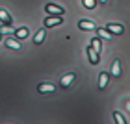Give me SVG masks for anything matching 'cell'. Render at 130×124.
Returning <instances> with one entry per match:
<instances>
[{"label":"cell","instance_id":"cell-1","mask_svg":"<svg viewBox=\"0 0 130 124\" xmlns=\"http://www.w3.org/2000/svg\"><path fill=\"white\" fill-rule=\"evenodd\" d=\"M61 22H63L61 15H50V17H46V19H45V26L46 28H52V26H60Z\"/></svg>","mask_w":130,"mask_h":124},{"label":"cell","instance_id":"cell-2","mask_svg":"<svg viewBox=\"0 0 130 124\" xmlns=\"http://www.w3.org/2000/svg\"><path fill=\"white\" fill-rule=\"evenodd\" d=\"M45 11L48 15H63L65 13V9L61 8V6H56V4H46L45 6Z\"/></svg>","mask_w":130,"mask_h":124},{"label":"cell","instance_id":"cell-3","mask_svg":"<svg viewBox=\"0 0 130 124\" xmlns=\"http://www.w3.org/2000/svg\"><path fill=\"white\" fill-rule=\"evenodd\" d=\"M106 30H108L110 33H113V35H121V33H125V26H123V24H113V22H110V24L106 26Z\"/></svg>","mask_w":130,"mask_h":124},{"label":"cell","instance_id":"cell-4","mask_svg":"<svg viewBox=\"0 0 130 124\" xmlns=\"http://www.w3.org/2000/svg\"><path fill=\"white\" fill-rule=\"evenodd\" d=\"M78 28H80V30H87V32H93V30H97L95 22H93V20H86V19H82V20L78 22Z\"/></svg>","mask_w":130,"mask_h":124},{"label":"cell","instance_id":"cell-5","mask_svg":"<svg viewBox=\"0 0 130 124\" xmlns=\"http://www.w3.org/2000/svg\"><path fill=\"white\" fill-rule=\"evenodd\" d=\"M108 81H110V74L108 72H100L99 74V91H104L106 85H108Z\"/></svg>","mask_w":130,"mask_h":124},{"label":"cell","instance_id":"cell-6","mask_svg":"<svg viewBox=\"0 0 130 124\" xmlns=\"http://www.w3.org/2000/svg\"><path fill=\"white\" fill-rule=\"evenodd\" d=\"M74 78H76V76L73 74V72H69V74H65L63 76V78L60 80V85L63 87V89H67V87L71 85V84H73V81H74Z\"/></svg>","mask_w":130,"mask_h":124},{"label":"cell","instance_id":"cell-7","mask_svg":"<svg viewBox=\"0 0 130 124\" xmlns=\"http://www.w3.org/2000/svg\"><path fill=\"white\" fill-rule=\"evenodd\" d=\"M0 22H2V24H6V26H9L11 22H13V19H11V15H9V13H8L6 9H2V8H0Z\"/></svg>","mask_w":130,"mask_h":124},{"label":"cell","instance_id":"cell-8","mask_svg":"<svg viewBox=\"0 0 130 124\" xmlns=\"http://www.w3.org/2000/svg\"><path fill=\"white\" fill-rule=\"evenodd\" d=\"M119 76H121V61L113 59V63H111V78H119Z\"/></svg>","mask_w":130,"mask_h":124},{"label":"cell","instance_id":"cell-9","mask_svg":"<svg viewBox=\"0 0 130 124\" xmlns=\"http://www.w3.org/2000/svg\"><path fill=\"white\" fill-rule=\"evenodd\" d=\"M87 57H89V63L91 65H97L99 63V52L95 48H91V46L87 48Z\"/></svg>","mask_w":130,"mask_h":124},{"label":"cell","instance_id":"cell-10","mask_svg":"<svg viewBox=\"0 0 130 124\" xmlns=\"http://www.w3.org/2000/svg\"><path fill=\"white\" fill-rule=\"evenodd\" d=\"M54 89H56V87L52 85V84H39V85H37V93H41V94H45V93H54Z\"/></svg>","mask_w":130,"mask_h":124},{"label":"cell","instance_id":"cell-11","mask_svg":"<svg viewBox=\"0 0 130 124\" xmlns=\"http://www.w3.org/2000/svg\"><path fill=\"white\" fill-rule=\"evenodd\" d=\"M4 45L8 46V48H11V50H19V48H21L19 41H17V39H13V37H8V39L4 41Z\"/></svg>","mask_w":130,"mask_h":124},{"label":"cell","instance_id":"cell-12","mask_svg":"<svg viewBox=\"0 0 130 124\" xmlns=\"http://www.w3.org/2000/svg\"><path fill=\"white\" fill-rule=\"evenodd\" d=\"M45 41V30H37V33L34 35V43L35 45H41Z\"/></svg>","mask_w":130,"mask_h":124},{"label":"cell","instance_id":"cell-13","mask_svg":"<svg viewBox=\"0 0 130 124\" xmlns=\"http://www.w3.org/2000/svg\"><path fill=\"white\" fill-rule=\"evenodd\" d=\"M97 35L100 39H111V35H113V33H110L108 30H104V28H97Z\"/></svg>","mask_w":130,"mask_h":124},{"label":"cell","instance_id":"cell-14","mask_svg":"<svg viewBox=\"0 0 130 124\" xmlns=\"http://www.w3.org/2000/svg\"><path fill=\"white\" fill-rule=\"evenodd\" d=\"M15 33V37H19V39H26L28 37V30L26 28H19L17 32H13Z\"/></svg>","mask_w":130,"mask_h":124},{"label":"cell","instance_id":"cell-15","mask_svg":"<svg viewBox=\"0 0 130 124\" xmlns=\"http://www.w3.org/2000/svg\"><path fill=\"white\" fill-rule=\"evenodd\" d=\"M91 48H95L97 52H100V50H102V45H100V39H99V37L91 39Z\"/></svg>","mask_w":130,"mask_h":124},{"label":"cell","instance_id":"cell-16","mask_svg":"<svg viewBox=\"0 0 130 124\" xmlns=\"http://www.w3.org/2000/svg\"><path fill=\"white\" fill-rule=\"evenodd\" d=\"M113 119H115V122L117 124H126V120H125V117H123L119 111H113Z\"/></svg>","mask_w":130,"mask_h":124},{"label":"cell","instance_id":"cell-17","mask_svg":"<svg viewBox=\"0 0 130 124\" xmlns=\"http://www.w3.org/2000/svg\"><path fill=\"white\" fill-rule=\"evenodd\" d=\"M84 6H86L87 9H93L97 6V2H95V0H84Z\"/></svg>","mask_w":130,"mask_h":124},{"label":"cell","instance_id":"cell-18","mask_svg":"<svg viewBox=\"0 0 130 124\" xmlns=\"http://www.w3.org/2000/svg\"><path fill=\"white\" fill-rule=\"evenodd\" d=\"M0 33H13V32L9 30V26H6V24H4L2 28H0Z\"/></svg>","mask_w":130,"mask_h":124},{"label":"cell","instance_id":"cell-19","mask_svg":"<svg viewBox=\"0 0 130 124\" xmlns=\"http://www.w3.org/2000/svg\"><path fill=\"white\" fill-rule=\"evenodd\" d=\"M104 2H106V0H99V4H104Z\"/></svg>","mask_w":130,"mask_h":124},{"label":"cell","instance_id":"cell-20","mask_svg":"<svg viewBox=\"0 0 130 124\" xmlns=\"http://www.w3.org/2000/svg\"><path fill=\"white\" fill-rule=\"evenodd\" d=\"M0 39H2V33H0Z\"/></svg>","mask_w":130,"mask_h":124}]
</instances>
